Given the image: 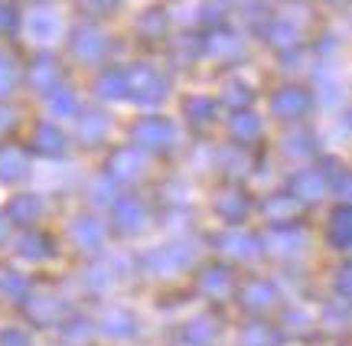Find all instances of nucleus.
<instances>
[{
  "mask_svg": "<svg viewBox=\"0 0 352 346\" xmlns=\"http://www.w3.org/2000/svg\"><path fill=\"white\" fill-rule=\"evenodd\" d=\"M127 95H134L140 105H157L166 95V78L147 65H138L127 76Z\"/></svg>",
  "mask_w": 352,
  "mask_h": 346,
  "instance_id": "1",
  "label": "nucleus"
},
{
  "mask_svg": "<svg viewBox=\"0 0 352 346\" xmlns=\"http://www.w3.org/2000/svg\"><path fill=\"white\" fill-rule=\"evenodd\" d=\"M176 138L173 125L166 121V118H144V121H138L134 125V141L140 144V147H151V151H164V147H170Z\"/></svg>",
  "mask_w": 352,
  "mask_h": 346,
  "instance_id": "2",
  "label": "nucleus"
},
{
  "mask_svg": "<svg viewBox=\"0 0 352 346\" xmlns=\"http://www.w3.org/2000/svg\"><path fill=\"white\" fill-rule=\"evenodd\" d=\"M271 111H274L277 118H284V121H290V118H303L307 111H310V95H307V89L284 85V89L271 98Z\"/></svg>",
  "mask_w": 352,
  "mask_h": 346,
  "instance_id": "3",
  "label": "nucleus"
},
{
  "mask_svg": "<svg viewBox=\"0 0 352 346\" xmlns=\"http://www.w3.org/2000/svg\"><path fill=\"white\" fill-rule=\"evenodd\" d=\"M104 46H108V43H104V36H101L95 26H78V30H76L72 50H76L82 59H91V63H95V59H101V56H104Z\"/></svg>",
  "mask_w": 352,
  "mask_h": 346,
  "instance_id": "4",
  "label": "nucleus"
},
{
  "mask_svg": "<svg viewBox=\"0 0 352 346\" xmlns=\"http://www.w3.org/2000/svg\"><path fill=\"white\" fill-rule=\"evenodd\" d=\"M329 239L333 245H352V206H340V209H333V219H329Z\"/></svg>",
  "mask_w": 352,
  "mask_h": 346,
  "instance_id": "5",
  "label": "nucleus"
},
{
  "mask_svg": "<svg viewBox=\"0 0 352 346\" xmlns=\"http://www.w3.org/2000/svg\"><path fill=\"white\" fill-rule=\"evenodd\" d=\"M323 186H327L323 170H303L294 177V196H303V199H316L323 193Z\"/></svg>",
  "mask_w": 352,
  "mask_h": 346,
  "instance_id": "6",
  "label": "nucleus"
},
{
  "mask_svg": "<svg viewBox=\"0 0 352 346\" xmlns=\"http://www.w3.org/2000/svg\"><path fill=\"white\" fill-rule=\"evenodd\" d=\"M33 147H36L39 154H63V134L52 128V125H39L33 131Z\"/></svg>",
  "mask_w": 352,
  "mask_h": 346,
  "instance_id": "7",
  "label": "nucleus"
},
{
  "mask_svg": "<svg viewBox=\"0 0 352 346\" xmlns=\"http://www.w3.org/2000/svg\"><path fill=\"white\" fill-rule=\"evenodd\" d=\"M56 78H59V69H56V63L50 56H43V59H36L30 65V82L36 89H56Z\"/></svg>",
  "mask_w": 352,
  "mask_h": 346,
  "instance_id": "8",
  "label": "nucleus"
},
{
  "mask_svg": "<svg viewBox=\"0 0 352 346\" xmlns=\"http://www.w3.org/2000/svg\"><path fill=\"white\" fill-rule=\"evenodd\" d=\"M215 209H219L226 219L235 222V219H241L245 213H248V199H245L239 190H228V193H222V196L215 199Z\"/></svg>",
  "mask_w": 352,
  "mask_h": 346,
  "instance_id": "9",
  "label": "nucleus"
},
{
  "mask_svg": "<svg viewBox=\"0 0 352 346\" xmlns=\"http://www.w3.org/2000/svg\"><path fill=\"white\" fill-rule=\"evenodd\" d=\"M111 170L118 173V177L134 180V177H140L144 160H140V154H134V151H118V154L111 157Z\"/></svg>",
  "mask_w": 352,
  "mask_h": 346,
  "instance_id": "10",
  "label": "nucleus"
},
{
  "mask_svg": "<svg viewBox=\"0 0 352 346\" xmlns=\"http://www.w3.org/2000/svg\"><path fill=\"white\" fill-rule=\"evenodd\" d=\"M232 134H235V141H254V138L261 134V121H258L252 111L241 108L239 115L232 118Z\"/></svg>",
  "mask_w": 352,
  "mask_h": 346,
  "instance_id": "11",
  "label": "nucleus"
},
{
  "mask_svg": "<svg viewBox=\"0 0 352 346\" xmlns=\"http://www.w3.org/2000/svg\"><path fill=\"white\" fill-rule=\"evenodd\" d=\"M267 43H274L277 50L297 46V26L287 23V20H274V23L267 26Z\"/></svg>",
  "mask_w": 352,
  "mask_h": 346,
  "instance_id": "12",
  "label": "nucleus"
},
{
  "mask_svg": "<svg viewBox=\"0 0 352 346\" xmlns=\"http://www.w3.org/2000/svg\"><path fill=\"white\" fill-rule=\"evenodd\" d=\"M98 95L101 98H124L127 95V76L124 72H108L98 78Z\"/></svg>",
  "mask_w": 352,
  "mask_h": 346,
  "instance_id": "13",
  "label": "nucleus"
},
{
  "mask_svg": "<svg viewBox=\"0 0 352 346\" xmlns=\"http://www.w3.org/2000/svg\"><path fill=\"white\" fill-rule=\"evenodd\" d=\"M241 301H245L248 307L261 310V307H267V304H274V291H271L267 284L254 281V284H248V288H245V294H241Z\"/></svg>",
  "mask_w": 352,
  "mask_h": 346,
  "instance_id": "14",
  "label": "nucleus"
},
{
  "mask_svg": "<svg viewBox=\"0 0 352 346\" xmlns=\"http://www.w3.org/2000/svg\"><path fill=\"white\" fill-rule=\"evenodd\" d=\"M30 30H33L36 39H50V36H56V30H59V17H56V13H33V17H30Z\"/></svg>",
  "mask_w": 352,
  "mask_h": 346,
  "instance_id": "15",
  "label": "nucleus"
},
{
  "mask_svg": "<svg viewBox=\"0 0 352 346\" xmlns=\"http://www.w3.org/2000/svg\"><path fill=\"white\" fill-rule=\"evenodd\" d=\"M206 50L212 52V56H232V52H239V36H232V33H226V30H219V33L209 36Z\"/></svg>",
  "mask_w": 352,
  "mask_h": 346,
  "instance_id": "16",
  "label": "nucleus"
},
{
  "mask_svg": "<svg viewBox=\"0 0 352 346\" xmlns=\"http://www.w3.org/2000/svg\"><path fill=\"white\" fill-rule=\"evenodd\" d=\"M23 154H20V151H13V147H3V151H0V177H20V173H23Z\"/></svg>",
  "mask_w": 352,
  "mask_h": 346,
  "instance_id": "17",
  "label": "nucleus"
},
{
  "mask_svg": "<svg viewBox=\"0 0 352 346\" xmlns=\"http://www.w3.org/2000/svg\"><path fill=\"white\" fill-rule=\"evenodd\" d=\"M212 111H215L212 98H189L186 102V115H189V121H196V125L212 121Z\"/></svg>",
  "mask_w": 352,
  "mask_h": 346,
  "instance_id": "18",
  "label": "nucleus"
},
{
  "mask_svg": "<svg viewBox=\"0 0 352 346\" xmlns=\"http://www.w3.org/2000/svg\"><path fill=\"white\" fill-rule=\"evenodd\" d=\"M78 134H82L88 144H95L101 134H104V118H101L98 111L85 115V118H82V125H78Z\"/></svg>",
  "mask_w": 352,
  "mask_h": 346,
  "instance_id": "19",
  "label": "nucleus"
},
{
  "mask_svg": "<svg viewBox=\"0 0 352 346\" xmlns=\"http://www.w3.org/2000/svg\"><path fill=\"white\" fill-rule=\"evenodd\" d=\"M297 213V196H274L271 203H267V216L271 219H290Z\"/></svg>",
  "mask_w": 352,
  "mask_h": 346,
  "instance_id": "20",
  "label": "nucleus"
},
{
  "mask_svg": "<svg viewBox=\"0 0 352 346\" xmlns=\"http://www.w3.org/2000/svg\"><path fill=\"white\" fill-rule=\"evenodd\" d=\"M277 336L267 330V327H261V323H254V327H248L245 330V336H241V346H274Z\"/></svg>",
  "mask_w": 352,
  "mask_h": 346,
  "instance_id": "21",
  "label": "nucleus"
},
{
  "mask_svg": "<svg viewBox=\"0 0 352 346\" xmlns=\"http://www.w3.org/2000/svg\"><path fill=\"white\" fill-rule=\"evenodd\" d=\"M50 108L56 115H76V95L65 89H56V95L50 98Z\"/></svg>",
  "mask_w": 352,
  "mask_h": 346,
  "instance_id": "22",
  "label": "nucleus"
},
{
  "mask_svg": "<svg viewBox=\"0 0 352 346\" xmlns=\"http://www.w3.org/2000/svg\"><path fill=\"white\" fill-rule=\"evenodd\" d=\"M202 288L212 291V294H226L228 291V274L222 268H209V274L202 278Z\"/></svg>",
  "mask_w": 352,
  "mask_h": 346,
  "instance_id": "23",
  "label": "nucleus"
},
{
  "mask_svg": "<svg viewBox=\"0 0 352 346\" xmlns=\"http://www.w3.org/2000/svg\"><path fill=\"white\" fill-rule=\"evenodd\" d=\"M316 144L310 134H294V138H287V154L290 157H303V154H314Z\"/></svg>",
  "mask_w": 352,
  "mask_h": 346,
  "instance_id": "24",
  "label": "nucleus"
},
{
  "mask_svg": "<svg viewBox=\"0 0 352 346\" xmlns=\"http://www.w3.org/2000/svg\"><path fill=\"white\" fill-rule=\"evenodd\" d=\"M140 30L147 33V36H164V30H166V17L160 10H151L144 20H140Z\"/></svg>",
  "mask_w": 352,
  "mask_h": 346,
  "instance_id": "25",
  "label": "nucleus"
},
{
  "mask_svg": "<svg viewBox=\"0 0 352 346\" xmlns=\"http://www.w3.org/2000/svg\"><path fill=\"white\" fill-rule=\"evenodd\" d=\"M222 102L232 105V108H245V105L252 102V91H248V85H228Z\"/></svg>",
  "mask_w": 352,
  "mask_h": 346,
  "instance_id": "26",
  "label": "nucleus"
},
{
  "mask_svg": "<svg viewBox=\"0 0 352 346\" xmlns=\"http://www.w3.org/2000/svg\"><path fill=\"white\" fill-rule=\"evenodd\" d=\"M16 82V65L10 56H0V91H10Z\"/></svg>",
  "mask_w": 352,
  "mask_h": 346,
  "instance_id": "27",
  "label": "nucleus"
},
{
  "mask_svg": "<svg viewBox=\"0 0 352 346\" xmlns=\"http://www.w3.org/2000/svg\"><path fill=\"white\" fill-rule=\"evenodd\" d=\"M121 216H124V229H138L140 222H144V209H140L134 199H127V203L121 206Z\"/></svg>",
  "mask_w": 352,
  "mask_h": 346,
  "instance_id": "28",
  "label": "nucleus"
},
{
  "mask_svg": "<svg viewBox=\"0 0 352 346\" xmlns=\"http://www.w3.org/2000/svg\"><path fill=\"white\" fill-rule=\"evenodd\" d=\"M85 7L91 13H111L118 7V0H85Z\"/></svg>",
  "mask_w": 352,
  "mask_h": 346,
  "instance_id": "29",
  "label": "nucleus"
},
{
  "mask_svg": "<svg viewBox=\"0 0 352 346\" xmlns=\"http://www.w3.org/2000/svg\"><path fill=\"white\" fill-rule=\"evenodd\" d=\"M336 288H340L346 297H352V268H342V274H340V281H336Z\"/></svg>",
  "mask_w": 352,
  "mask_h": 346,
  "instance_id": "30",
  "label": "nucleus"
},
{
  "mask_svg": "<svg viewBox=\"0 0 352 346\" xmlns=\"http://www.w3.org/2000/svg\"><path fill=\"white\" fill-rule=\"evenodd\" d=\"M13 121H16V111L13 108H0V131H10Z\"/></svg>",
  "mask_w": 352,
  "mask_h": 346,
  "instance_id": "31",
  "label": "nucleus"
},
{
  "mask_svg": "<svg viewBox=\"0 0 352 346\" xmlns=\"http://www.w3.org/2000/svg\"><path fill=\"white\" fill-rule=\"evenodd\" d=\"M10 23H13V10H10V7H3V3H0V30H7Z\"/></svg>",
  "mask_w": 352,
  "mask_h": 346,
  "instance_id": "32",
  "label": "nucleus"
},
{
  "mask_svg": "<svg viewBox=\"0 0 352 346\" xmlns=\"http://www.w3.org/2000/svg\"><path fill=\"white\" fill-rule=\"evenodd\" d=\"M340 190H342V196H346V199H352V173H346V177L340 180Z\"/></svg>",
  "mask_w": 352,
  "mask_h": 346,
  "instance_id": "33",
  "label": "nucleus"
}]
</instances>
